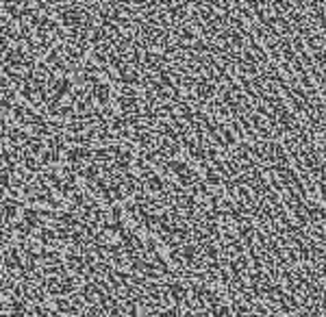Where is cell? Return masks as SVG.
I'll use <instances>...</instances> for the list:
<instances>
[{
    "label": "cell",
    "mask_w": 326,
    "mask_h": 317,
    "mask_svg": "<svg viewBox=\"0 0 326 317\" xmlns=\"http://www.w3.org/2000/svg\"><path fill=\"white\" fill-rule=\"evenodd\" d=\"M63 159L68 163V168H72L78 174L85 165H89L94 161V148H89L87 144H72V146H68Z\"/></svg>",
    "instance_id": "6da1fadb"
},
{
    "label": "cell",
    "mask_w": 326,
    "mask_h": 317,
    "mask_svg": "<svg viewBox=\"0 0 326 317\" xmlns=\"http://www.w3.org/2000/svg\"><path fill=\"white\" fill-rule=\"evenodd\" d=\"M89 98H92L94 107L107 109L109 104H111V100H113V87H111V83H109V80H104V78H98L96 83L89 85Z\"/></svg>",
    "instance_id": "7a4b0ae2"
},
{
    "label": "cell",
    "mask_w": 326,
    "mask_h": 317,
    "mask_svg": "<svg viewBox=\"0 0 326 317\" xmlns=\"http://www.w3.org/2000/svg\"><path fill=\"white\" fill-rule=\"evenodd\" d=\"M0 265H2L4 271H9V274H18V271H24V254H22V248L16 244L7 245V250L2 252V261H0Z\"/></svg>",
    "instance_id": "3957f363"
},
{
    "label": "cell",
    "mask_w": 326,
    "mask_h": 317,
    "mask_svg": "<svg viewBox=\"0 0 326 317\" xmlns=\"http://www.w3.org/2000/svg\"><path fill=\"white\" fill-rule=\"evenodd\" d=\"M142 189L148 191V195H165L168 194V183H165L163 176L157 174V170H154V172L142 176Z\"/></svg>",
    "instance_id": "277c9868"
},
{
    "label": "cell",
    "mask_w": 326,
    "mask_h": 317,
    "mask_svg": "<svg viewBox=\"0 0 326 317\" xmlns=\"http://www.w3.org/2000/svg\"><path fill=\"white\" fill-rule=\"evenodd\" d=\"M115 78L122 83V87H135L137 89V85L142 83V72H139V68H135V65L124 63L122 68L115 72Z\"/></svg>",
    "instance_id": "5b68a950"
},
{
    "label": "cell",
    "mask_w": 326,
    "mask_h": 317,
    "mask_svg": "<svg viewBox=\"0 0 326 317\" xmlns=\"http://www.w3.org/2000/svg\"><path fill=\"white\" fill-rule=\"evenodd\" d=\"M204 185H209V187H220V185H224V178L215 172V168H211V165L204 168Z\"/></svg>",
    "instance_id": "8992f818"
},
{
    "label": "cell",
    "mask_w": 326,
    "mask_h": 317,
    "mask_svg": "<svg viewBox=\"0 0 326 317\" xmlns=\"http://www.w3.org/2000/svg\"><path fill=\"white\" fill-rule=\"evenodd\" d=\"M304 213H307V218L311 222H322V219H326V211H324V206H320V204H309L307 209H304Z\"/></svg>",
    "instance_id": "52a82bcc"
},
{
    "label": "cell",
    "mask_w": 326,
    "mask_h": 317,
    "mask_svg": "<svg viewBox=\"0 0 326 317\" xmlns=\"http://www.w3.org/2000/svg\"><path fill=\"white\" fill-rule=\"evenodd\" d=\"M7 130H9L7 122H4V120H0V142H2V139H7Z\"/></svg>",
    "instance_id": "ba28073f"
}]
</instances>
